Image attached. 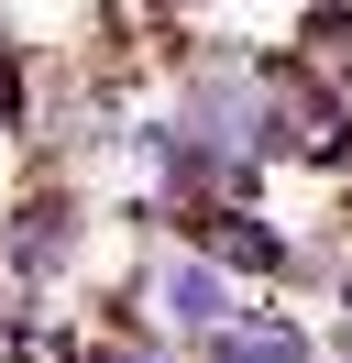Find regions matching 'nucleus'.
<instances>
[{
  "label": "nucleus",
  "mask_w": 352,
  "mask_h": 363,
  "mask_svg": "<svg viewBox=\"0 0 352 363\" xmlns=\"http://www.w3.org/2000/svg\"><path fill=\"white\" fill-rule=\"evenodd\" d=\"M176 253H209L231 286H242V275H297V242L264 220V199H198V209H187V242H176Z\"/></svg>",
  "instance_id": "nucleus-2"
},
{
  "label": "nucleus",
  "mask_w": 352,
  "mask_h": 363,
  "mask_svg": "<svg viewBox=\"0 0 352 363\" xmlns=\"http://www.w3.org/2000/svg\"><path fill=\"white\" fill-rule=\"evenodd\" d=\"M198 363H319V330L297 308H242L220 341H198Z\"/></svg>",
  "instance_id": "nucleus-3"
},
{
  "label": "nucleus",
  "mask_w": 352,
  "mask_h": 363,
  "mask_svg": "<svg viewBox=\"0 0 352 363\" xmlns=\"http://www.w3.org/2000/svg\"><path fill=\"white\" fill-rule=\"evenodd\" d=\"M143 319H154V341L198 352V341H220V330L242 319V286L209 264V253H165V264H154V286H143Z\"/></svg>",
  "instance_id": "nucleus-1"
},
{
  "label": "nucleus",
  "mask_w": 352,
  "mask_h": 363,
  "mask_svg": "<svg viewBox=\"0 0 352 363\" xmlns=\"http://www.w3.org/2000/svg\"><path fill=\"white\" fill-rule=\"evenodd\" d=\"M77 363H176V341H154V330H132V341H88Z\"/></svg>",
  "instance_id": "nucleus-4"
},
{
  "label": "nucleus",
  "mask_w": 352,
  "mask_h": 363,
  "mask_svg": "<svg viewBox=\"0 0 352 363\" xmlns=\"http://www.w3.org/2000/svg\"><path fill=\"white\" fill-rule=\"evenodd\" d=\"M330 352L352 363V264H341V330H330Z\"/></svg>",
  "instance_id": "nucleus-5"
}]
</instances>
